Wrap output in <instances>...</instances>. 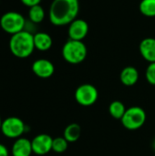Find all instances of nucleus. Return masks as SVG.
Masks as SVG:
<instances>
[{
	"label": "nucleus",
	"instance_id": "f257e3e1",
	"mask_svg": "<svg viewBox=\"0 0 155 156\" xmlns=\"http://www.w3.org/2000/svg\"><path fill=\"white\" fill-rule=\"evenodd\" d=\"M79 11V0H53L48 11L49 21L58 27L69 25L77 18Z\"/></svg>",
	"mask_w": 155,
	"mask_h": 156
},
{
	"label": "nucleus",
	"instance_id": "f03ea898",
	"mask_svg": "<svg viewBox=\"0 0 155 156\" xmlns=\"http://www.w3.org/2000/svg\"><path fill=\"white\" fill-rule=\"evenodd\" d=\"M9 50L16 58H26L34 52V34L23 30L12 35L9 39Z\"/></svg>",
	"mask_w": 155,
	"mask_h": 156
},
{
	"label": "nucleus",
	"instance_id": "7ed1b4c3",
	"mask_svg": "<svg viewBox=\"0 0 155 156\" xmlns=\"http://www.w3.org/2000/svg\"><path fill=\"white\" fill-rule=\"evenodd\" d=\"M61 53L65 61L72 65H77L85 60L88 49L83 41L69 39L64 44Z\"/></svg>",
	"mask_w": 155,
	"mask_h": 156
},
{
	"label": "nucleus",
	"instance_id": "20e7f679",
	"mask_svg": "<svg viewBox=\"0 0 155 156\" xmlns=\"http://www.w3.org/2000/svg\"><path fill=\"white\" fill-rule=\"evenodd\" d=\"M146 119V112L142 107L132 106L126 110L121 122L125 129L129 131H136L144 125Z\"/></svg>",
	"mask_w": 155,
	"mask_h": 156
},
{
	"label": "nucleus",
	"instance_id": "39448f33",
	"mask_svg": "<svg viewBox=\"0 0 155 156\" xmlns=\"http://www.w3.org/2000/svg\"><path fill=\"white\" fill-rule=\"evenodd\" d=\"M26 24V21L24 16L15 11L6 12L0 18V27L2 30L11 36L25 30Z\"/></svg>",
	"mask_w": 155,
	"mask_h": 156
},
{
	"label": "nucleus",
	"instance_id": "423d86ee",
	"mask_svg": "<svg viewBox=\"0 0 155 156\" xmlns=\"http://www.w3.org/2000/svg\"><path fill=\"white\" fill-rule=\"evenodd\" d=\"M76 101L83 106L90 107L96 103L99 98V91L97 88L90 83H84L79 85L74 93Z\"/></svg>",
	"mask_w": 155,
	"mask_h": 156
},
{
	"label": "nucleus",
	"instance_id": "0eeeda50",
	"mask_svg": "<svg viewBox=\"0 0 155 156\" xmlns=\"http://www.w3.org/2000/svg\"><path fill=\"white\" fill-rule=\"evenodd\" d=\"M26 124L18 117H8L2 122L1 132L9 139H18L26 132Z\"/></svg>",
	"mask_w": 155,
	"mask_h": 156
},
{
	"label": "nucleus",
	"instance_id": "6e6552de",
	"mask_svg": "<svg viewBox=\"0 0 155 156\" xmlns=\"http://www.w3.org/2000/svg\"><path fill=\"white\" fill-rule=\"evenodd\" d=\"M53 138L46 133L37 134L31 141L33 153L37 155H45L52 151Z\"/></svg>",
	"mask_w": 155,
	"mask_h": 156
},
{
	"label": "nucleus",
	"instance_id": "1a4fd4ad",
	"mask_svg": "<svg viewBox=\"0 0 155 156\" xmlns=\"http://www.w3.org/2000/svg\"><path fill=\"white\" fill-rule=\"evenodd\" d=\"M89 33V24L86 20L76 18L69 25L68 34L69 39L82 41Z\"/></svg>",
	"mask_w": 155,
	"mask_h": 156
},
{
	"label": "nucleus",
	"instance_id": "9d476101",
	"mask_svg": "<svg viewBox=\"0 0 155 156\" xmlns=\"http://www.w3.org/2000/svg\"><path fill=\"white\" fill-rule=\"evenodd\" d=\"M33 73L41 79H48L55 72L54 64L46 58H39L33 62L32 64Z\"/></svg>",
	"mask_w": 155,
	"mask_h": 156
},
{
	"label": "nucleus",
	"instance_id": "9b49d317",
	"mask_svg": "<svg viewBox=\"0 0 155 156\" xmlns=\"http://www.w3.org/2000/svg\"><path fill=\"white\" fill-rule=\"evenodd\" d=\"M139 50L144 60L149 63L155 62V38L146 37L143 39L139 45Z\"/></svg>",
	"mask_w": 155,
	"mask_h": 156
},
{
	"label": "nucleus",
	"instance_id": "f8f14e48",
	"mask_svg": "<svg viewBox=\"0 0 155 156\" xmlns=\"http://www.w3.org/2000/svg\"><path fill=\"white\" fill-rule=\"evenodd\" d=\"M33 154L31 141L26 138L20 137L16 139L12 145V155L13 156H30Z\"/></svg>",
	"mask_w": 155,
	"mask_h": 156
},
{
	"label": "nucleus",
	"instance_id": "ddd939ff",
	"mask_svg": "<svg viewBox=\"0 0 155 156\" xmlns=\"http://www.w3.org/2000/svg\"><path fill=\"white\" fill-rule=\"evenodd\" d=\"M139 71L135 67L128 66L125 67L120 74L121 82L127 87L134 86L139 80Z\"/></svg>",
	"mask_w": 155,
	"mask_h": 156
},
{
	"label": "nucleus",
	"instance_id": "4468645a",
	"mask_svg": "<svg viewBox=\"0 0 155 156\" xmlns=\"http://www.w3.org/2000/svg\"><path fill=\"white\" fill-rule=\"evenodd\" d=\"M53 40L49 34L46 32H37L34 34L35 48L39 51H48L52 47Z\"/></svg>",
	"mask_w": 155,
	"mask_h": 156
},
{
	"label": "nucleus",
	"instance_id": "2eb2a0df",
	"mask_svg": "<svg viewBox=\"0 0 155 156\" xmlns=\"http://www.w3.org/2000/svg\"><path fill=\"white\" fill-rule=\"evenodd\" d=\"M81 136V127L78 123H70L69 124L64 132H63V137L69 143H75L77 142Z\"/></svg>",
	"mask_w": 155,
	"mask_h": 156
},
{
	"label": "nucleus",
	"instance_id": "dca6fc26",
	"mask_svg": "<svg viewBox=\"0 0 155 156\" xmlns=\"http://www.w3.org/2000/svg\"><path fill=\"white\" fill-rule=\"evenodd\" d=\"M126 110L127 109H126L125 105L121 101H114L111 102V104L109 105V113L112 118H114L116 120L121 121L122 118L123 117Z\"/></svg>",
	"mask_w": 155,
	"mask_h": 156
},
{
	"label": "nucleus",
	"instance_id": "f3484780",
	"mask_svg": "<svg viewBox=\"0 0 155 156\" xmlns=\"http://www.w3.org/2000/svg\"><path fill=\"white\" fill-rule=\"evenodd\" d=\"M28 18L29 21L35 25L41 23L45 18V10L40 5H37L29 7L28 10Z\"/></svg>",
	"mask_w": 155,
	"mask_h": 156
},
{
	"label": "nucleus",
	"instance_id": "a211bd4d",
	"mask_svg": "<svg viewBox=\"0 0 155 156\" xmlns=\"http://www.w3.org/2000/svg\"><path fill=\"white\" fill-rule=\"evenodd\" d=\"M140 12L147 17L155 16V0H142L139 5Z\"/></svg>",
	"mask_w": 155,
	"mask_h": 156
},
{
	"label": "nucleus",
	"instance_id": "6ab92c4d",
	"mask_svg": "<svg viewBox=\"0 0 155 156\" xmlns=\"http://www.w3.org/2000/svg\"><path fill=\"white\" fill-rule=\"evenodd\" d=\"M69 147V142L62 136L53 139L52 143V151L57 154H62L67 151Z\"/></svg>",
	"mask_w": 155,
	"mask_h": 156
},
{
	"label": "nucleus",
	"instance_id": "aec40b11",
	"mask_svg": "<svg viewBox=\"0 0 155 156\" xmlns=\"http://www.w3.org/2000/svg\"><path fill=\"white\" fill-rule=\"evenodd\" d=\"M145 78L149 84L155 86V62L149 63L145 70Z\"/></svg>",
	"mask_w": 155,
	"mask_h": 156
},
{
	"label": "nucleus",
	"instance_id": "412c9836",
	"mask_svg": "<svg viewBox=\"0 0 155 156\" xmlns=\"http://www.w3.org/2000/svg\"><path fill=\"white\" fill-rule=\"evenodd\" d=\"M21 3L27 6V7H31V6H34V5H40V2L41 0H20Z\"/></svg>",
	"mask_w": 155,
	"mask_h": 156
},
{
	"label": "nucleus",
	"instance_id": "4be33fe9",
	"mask_svg": "<svg viewBox=\"0 0 155 156\" xmlns=\"http://www.w3.org/2000/svg\"><path fill=\"white\" fill-rule=\"evenodd\" d=\"M0 156H9L8 149L2 144H0Z\"/></svg>",
	"mask_w": 155,
	"mask_h": 156
},
{
	"label": "nucleus",
	"instance_id": "5701e85b",
	"mask_svg": "<svg viewBox=\"0 0 155 156\" xmlns=\"http://www.w3.org/2000/svg\"><path fill=\"white\" fill-rule=\"evenodd\" d=\"M153 149L155 150V139L153 140Z\"/></svg>",
	"mask_w": 155,
	"mask_h": 156
},
{
	"label": "nucleus",
	"instance_id": "b1692460",
	"mask_svg": "<svg viewBox=\"0 0 155 156\" xmlns=\"http://www.w3.org/2000/svg\"><path fill=\"white\" fill-rule=\"evenodd\" d=\"M2 122H3V121L1 120V117H0V131H1V126H2Z\"/></svg>",
	"mask_w": 155,
	"mask_h": 156
}]
</instances>
